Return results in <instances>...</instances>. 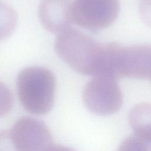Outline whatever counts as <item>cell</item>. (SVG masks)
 <instances>
[{"mask_svg":"<svg viewBox=\"0 0 151 151\" xmlns=\"http://www.w3.org/2000/svg\"><path fill=\"white\" fill-rule=\"evenodd\" d=\"M103 44L76 29L70 28L58 34L55 50L58 56L71 68L87 76L96 73Z\"/></svg>","mask_w":151,"mask_h":151,"instance_id":"obj_1","label":"cell"},{"mask_svg":"<svg viewBox=\"0 0 151 151\" xmlns=\"http://www.w3.org/2000/svg\"><path fill=\"white\" fill-rule=\"evenodd\" d=\"M56 87L54 74L41 67L22 70L17 80L18 99L24 108L35 115H44L52 108Z\"/></svg>","mask_w":151,"mask_h":151,"instance_id":"obj_2","label":"cell"},{"mask_svg":"<svg viewBox=\"0 0 151 151\" xmlns=\"http://www.w3.org/2000/svg\"><path fill=\"white\" fill-rule=\"evenodd\" d=\"M119 0H74L71 2L73 23L92 31L110 27L117 19Z\"/></svg>","mask_w":151,"mask_h":151,"instance_id":"obj_3","label":"cell"},{"mask_svg":"<svg viewBox=\"0 0 151 151\" xmlns=\"http://www.w3.org/2000/svg\"><path fill=\"white\" fill-rule=\"evenodd\" d=\"M83 100L86 107L93 113L108 116L116 113L121 108L123 95L116 80L96 76L84 87Z\"/></svg>","mask_w":151,"mask_h":151,"instance_id":"obj_4","label":"cell"},{"mask_svg":"<svg viewBox=\"0 0 151 151\" xmlns=\"http://www.w3.org/2000/svg\"><path fill=\"white\" fill-rule=\"evenodd\" d=\"M12 142L18 151H47L52 145V136L42 121L23 116L9 130Z\"/></svg>","mask_w":151,"mask_h":151,"instance_id":"obj_5","label":"cell"},{"mask_svg":"<svg viewBox=\"0 0 151 151\" xmlns=\"http://www.w3.org/2000/svg\"><path fill=\"white\" fill-rule=\"evenodd\" d=\"M122 78H151V45L122 46L119 58Z\"/></svg>","mask_w":151,"mask_h":151,"instance_id":"obj_6","label":"cell"},{"mask_svg":"<svg viewBox=\"0 0 151 151\" xmlns=\"http://www.w3.org/2000/svg\"><path fill=\"white\" fill-rule=\"evenodd\" d=\"M71 2L70 0H42L38 16L47 30L58 34L71 27Z\"/></svg>","mask_w":151,"mask_h":151,"instance_id":"obj_7","label":"cell"},{"mask_svg":"<svg viewBox=\"0 0 151 151\" xmlns=\"http://www.w3.org/2000/svg\"><path fill=\"white\" fill-rule=\"evenodd\" d=\"M128 119L134 133L151 142V103L135 105L130 110Z\"/></svg>","mask_w":151,"mask_h":151,"instance_id":"obj_8","label":"cell"},{"mask_svg":"<svg viewBox=\"0 0 151 151\" xmlns=\"http://www.w3.org/2000/svg\"><path fill=\"white\" fill-rule=\"evenodd\" d=\"M17 22L15 11L9 5L0 3V41L10 35Z\"/></svg>","mask_w":151,"mask_h":151,"instance_id":"obj_9","label":"cell"},{"mask_svg":"<svg viewBox=\"0 0 151 151\" xmlns=\"http://www.w3.org/2000/svg\"><path fill=\"white\" fill-rule=\"evenodd\" d=\"M118 151H151V142L133 133L121 143Z\"/></svg>","mask_w":151,"mask_h":151,"instance_id":"obj_10","label":"cell"},{"mask_svg":"<svg viewBox=\"0 0 151 151\" xmlns=\"http://www.w3.org/2000/svg\"><path fill=\"white\" fill-rule=\"evenodd\" d=\"M12 104L13 97L10 90L5 84L0 82V117L10 111Z\"/></svg>","mask_w":151,"mask_h":151,"instance_id":"obj_11","label":"cell"},{"mask_svg":"<svg viewBox=\"0 0 151 151\" xmlns=\"http://www.w3.org/2000/svg\"><path fill=\"white\" fill-rule=\"evenodd\" d=\"M139 11L143 23L151 28V0H140Z\"/></svg>","mask_w":151,"mask_h":151,"instance_id":"obj_12","label":"cell"},{"mask_svg":"<svg viewBox=\"0 0 151 151\" xmlns=\"http://www.w3.org/2000/svg\"><path fill=\"white\" fill-rule=\"evenodd\" d=\"M0 151H18L11 139L9 130L0 131Z\"/></svg>","mask_w":151,"mask_h":151,"instance_id":"obj_13","label":"cell"},{"mask_svg":"<svg viewBox=\"0 0 151 151\" xmlns=\"http://www.w3.org/2000/svg\"><path fill=\"white\" fill-rule=\"evenodd\" d=\"M47 151H76L74 149L60 145H52Z\"/></svg>","mask_w":151,"mask_h":151,"instance_id":"obj_14","label":"cell"},{"mask_svg":"<svg viewBox=\"0 0 151 151\" xmlns=\"http://www.w3.org/2000/svg\"><path fill=\"white\" fill-rule=\"evenodd\" d=\"M150 80H151V78H150Z\"/></svg>","mask_w":151,"mask_h":151,"instance_id":"obj_15","label":"cell"}]
</instances>
